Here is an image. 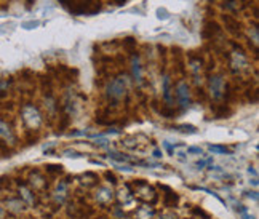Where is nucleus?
I'll return each mask as SVG.
<instances>
[{"label": "nucleus", "instance_id": "nucleus-1", "mask_svg": "<svg viewBox=\"0 0 259 219\" xmlns=\"http://www.w3.org/2000/svg\"><path fill=\"white\" fill-rule=\"evenodd\" d=\"M0 202H2V205H4V208L7 210L8 216L21 217L27 211V206L24 205V202L13 191L7 192L2 198H0Z\"/></svg>", "mask_w": 259, "mask_h": 219}, {"label": "nucleus", "instance_id": "nucleus-2", "mask_svg": "<svg viewBox=\"0 0 259 219\" xmlns=\"http://www.w3.org/2000/svg\"><path fill=\"white\" fill-rule=\"evenodd\" d=\"M0 139H2V143L5 147L15 144V135L12 132V128L8 126V123H5L4 120H0Z\"/></svg>", "mask_w": 259, "mask_h": 219}, {"label": "nucleus", "instance_id": "nucleus-3", "mask_svg": "<svg viewBox=\"0 0 259 219\" xmlns=\"http://www.w3.org/2000/svg\"><path fill=\"white\" fill-rule=\"evenodd\" d=\"M163 189L166 191V194L162 195V203L165 208H176L179 205V195L173 191V189L163 186Z\"/></svg>", "mask_w": 259, "mask_h": 219}, {"label": "nucleus", "instance_id": "nucleus-4", "mask_svg": "<svg viewBox=\"0 0 259 219\" xmlns=\"http://www.w3.org/2000/svg\"><path fill=\"white\" fill-rule=\"evenodd\" d=\"M107 95L112 99H120L125 95V82L120 80V78H118V80H114L107 88Z\"/></svg>", "mask_w": 259, "mask_h": 219}, {"label": "nucleus", "instance_id": "nucleus-5", "mask_svg": "<svg viewBox=\"0 0 259 219\" xmlns=\"http://www.w3.org/2000/svg\"><path fill=\"white\" fill-rule=\"evenodd\" d=\"M176 95L181 101V106H189L191 104V95H189V88L186 83H179L178 90H176Z\"/></svg>", "mask_w": 259, "mask_h": 219}, {"label": "nucleus", "instance_id": "nucleus-6", "mask_svg": "<svg viewBox=\"0 0 259 219\" xmlns=\"http://www.w3.org/2000/svg\"><path fill=\"white\" fill-rule=\"evenodd\" d=\"M221 86H223V78L221 77H213L211 78V92L214 98L221 96Z\"/></svg>", "mask_w": 259, "mask_h": 219}, {"label": "nucleus", "instance_id": "nucleus-7", "mask_svg": "<svg viewBox=\"0 0 259 219\" xmlns=\"http://www.w3.org/2000/svg\"><path fill=\"white\" fill-rule=\"evenodd\" d=\"M45 173L47 174H63V166L61 165H48L45 166Z\"/></svg>", "mask_w": 259, "mask_h": 219}, {"label": "nucleus", "instance_id": "nucleus-8", "mask_svg": "<svg viewBox=\"0 0 259 219\" xmlns=\"http://www.w3.org/2000/svg\"><path fill=\"white\" fill-rule=\"evenodd\" d=\"M104 178L107 179V183L117 184V178H115V174H114V173H109V171H106V173H104Z\"/></svg>", "mask_w": 259, "mask_h": 219}, {"label": "nucleus", "instance_id": "nucleus-9", "mask_svg": "<svg viewBox=\"0 0 259 219\" xmlns=\"http://www.w3.org/2000/svg\"><path fill=\"white\" fill-rule=\"evenodd\" d=\"M187 154H203L202 152V149H198V147H191V149H187Z\"/></svg>", "mask_w": 259, "mask_h": 219}, {"label": "nucleus", "instance_id": "nucleus-10", "mask_svg": "<svg viewBox=\"0 0 259 219\" xmlns=\"http://www.w3.org/2000/svg\"><path fill=\"white\" fill-rule=\"evenodd\" d=\"M211 151H216V152H227L226 147H221V146H210Z\"/></svg>", "mask_w": 259, "mask_h": 219}, {"label": "nucleus", "instance_id": "nucleus-11", "mask_svg": "<svg viewBox=\"0 0 259 219\" xmlns=\"http://www.w3.org/2000/svg\"><path fill=\"white\" fill-rule=\"evenodd\" d=\"M248 197H250V198H254V200H257V192H256V191L248 192Z\"/></svg>", "mask_w": 259, "mask_h": 219}, {"label": "nucleus", "instance_id": "nucleus-12", "mask_svg": "<svg viewBox=\"0 0 259 219\" xmlns=\"http://www.w3.org/2000/svg\"><path fill=\"white\" fill-rule=\"evenodd\" d=\"M59 2H61L63 5H67L69 2H72V0H59Z\"/></svg>", "mask_w": 259, "mask_h": 219}, {"label": "nucleus", "instance_id": "nucleus-13", "mask_svg": "<svg viewBox=\"0 0 259 219\" xmlns=\"http://www.w3.org/2000/svg\"><path fill=\"white\" fill-rule=\"evenodd\" d=\"M154 157H157V158H158V157H162L160 151H155V152H154Z\"/></svg>", "mask_w": 259, "mask_h": 219}]
</instances>
